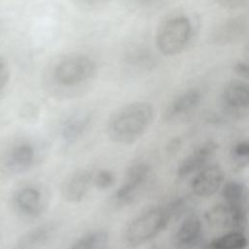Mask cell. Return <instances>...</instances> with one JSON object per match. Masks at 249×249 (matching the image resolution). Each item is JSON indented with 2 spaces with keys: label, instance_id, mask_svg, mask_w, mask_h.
I'll return each instance as SVG.
<instances>
[{
  "label": "cell",
  "instance_id": "obj_1",
  "mask_svg": "<svg viewBox=\"0 0 249 249\" xmlns=\"http://www.w3.org/2000/svg\"><path fill=\"white\" fill-rule=\"evenodd\" d=\"M155 119V108L147 101H133L115 111L105 126L107 137L119 145H131L150 128Z\"/></svg>",
  "mask_w": 249,
  "mask_h": 249
},
{
  "label": "cell",
  "instance_id": "obj_2",
  "mask_svg": "<svg viewBox=\"0 0 249 249\" xmlns=\"http://www.w3.org/2000/svg\"><path fill=\"white\" fill-rule=\"evenodd\" d=\"M165 206H154L133 218L124 230V241L130 247H138L155 238L171 221Z\"/></svg>",
  "mask_w": 249,
  "mask_h": 249
},
{
  "label": "cell",
  "instance_id": "obj_3",
  "mask_svg": "<svg viewBox=\"0 0 249 249\" xmlns=\"http://www.w3.org/2000/svg\"><path fill=\"white\" fill-rule=\"evenodd\" d=\"M193 25L191 19L183 14L165 18L158 27L155 42L159 52L166 56L183 52L191 40Z\"/></svg>",
  "mask_w": 249,
  "mask_h": 249
},
{
  "label": "cell",
  "instance_id": "obj_4",
  "mask_svg": "<svg viewBox=\"0 0 249 249\" xmlns=\"http://www.w3.org/2000/svg\"><path fill=\"white\" fill-rule=\"evenodd\" d=\"M97 72L96 62L86 54H72L59 59L51 70V78L62 88H74L91 80Z\"/></svg>",
  "mask_w": 249,
  "mask_h": 249
},
{
  "label": "cell",
  "instance_id": "obj_5",
  "mask_svg": "<svg viewBox=\"0 0 249 249\" xmlns=\"http://www.w3.org/2000/svg\"><path fill=\"white\" fill-rule=\"evenodd\" d=\"M39 160L37 145L29 139L14 141L0 155V170L6 175H18L31 169Z\"/></svg>",
  "mask_w": 249,
  "mask_h": 249
},
{
  "label": "cell",
  "instance_id": "obj_6",
  "mask_svg": "<svg viewBox=\"0 0 249 249\" xmlns=\"http://www.w3.org/2000/svg\"><path fill=\"white\" fill-rule=\"evenodd\" d=\"M152 176V167L146 161L132 163L124 174L123 184L116 190L113 200L118 206H127L133 203L144 190Z\"/></svg>",
  "mask_w": 249,
  "mask_h": 249
},
{
  "label": "cell",
  "instance_id": "obj_7",
  "mask_svg": "<svg viewBox=\"0 0 249 249\" xmlns=\"http://www.w3.org/2000/svg\"><path fill=\"white\" fill-rule=\"evenodd\" d=\"M205 219L209 225L216 228L245 231L248 223L247 206L219 203L206 212Z\"/></svg>",
  "mask_w": 249,
  "mask_h": 249
},
{
  "label": "cell",
  "instance_id": "obj_8",
  "mask_svg": "<svg viewBox=\"0 0 249 249\" xmlns=\"http://www.w3.org/2000/svg\"><path fill=\"white\" fill-rule=\"evenodd\" d=\"M15 211L23 218L37 219L47 208V198L43 190L37 185L28 184L17 190L12 197Z\"/></svg>",
  "mask_w": 249,
  "mask_h": 249
},
{
  "label": "cell",
  "instance_id": "obj_9",
  "mask_svg": "<svg viewBox=\"0 0 249 249\" xmlns=\"http://www.w3.org/2000/svg\"><path fill=\"white\" fill-rule=\"evenodd\" d=\"M220 100L222 108L228 116L237 120L245 118L249 108L248 84L241 79L228 82L222 90Z\"/></svg>",
  "mask_w": 249,
  "mask_h": 249
},
{
  "label": "cell",
  "instance_id": "obj_10",
  "mask_svg": "<svg viewBox=\"0 0 249 249\" xmlns=\"http://www.w3.org/2000/svg\"><path fill=\"white\" fill-rule=\"evenodd\" d=\"M225 182V172L218 163H208L191 181V190L198 197H209L218 193Z\"/></svg>",
  "mask_w": 249,
  "mask_h": 249
},
{
  "label": "cell",
  "instance_id": "obj_11",
  "mask_svg": "<svg viewBox=\"0 0 249 249\" xmlns=\"http://www.w3.org/2000/svg\"><path fill=\"white\" fill-rule=\"evenodd\" d=\"M93 173L89 169H78L68 175L62 182L60 193L63 199L69 203H79L83 201L92 185Z\"/></svg>",
  "mask_w": 249,
  "mask_h": 249
},
{
  "label": "cell",
  "instance_id": "obj_12",
  "mask_svg": "<svg viewBox=\"0 0 249 249\" xmlns=\"http://www.w3.org/2000/svg\"><path fill=\"white\" fill-rule=\"evenodd\" d=\"M218 148V143L212 139H208L199 144L178 164L176 169L177 177L184 179L208 164Z\"/></svg>",
  "mask_w": 249,
  "mask_h": 249
},
{
  "label": "cell",
  "instance_id": "obj_13",
  "mask_svg": "<svg viewBox=\"0 0 249 249\" xmlns=\"http://www.w3.org/2000/svg\"><path fill=\"white\" fill-rule=\"evenodd\" d=\"M202 92L198 88H190L176 95L166 106L163 119L165 122H174L192 114L199 106Z\"/></svg>",
  "mask_w": 249,
  "mask_h": 249
},
{
  "label": "cell",
  "instance_id": "obj_14",
  "mask_svg": "<svg viewBox=\"0 0 249 249\" xmlns=\"http://www.w3.org/2000/svg\"><path fill=\"white\" fill-rule=\"evenodd\" d=\"M248 30V19L245 16L228 18L218 24L210 33V42L215 46H227L242 39Z\"/></svg>",
  "mask_w": 249,
  "mask_h": 249
},
{
  "label": "cell",
  "instance_id": "obj_15",
  "mask_svg": "<svg viewBox=\"0 0 249 249\" xmlns=\"http://www.w3.org/2000/svg\"><path fill=\"white\" fill-rule=\"evenodd\" d=\"M203 225L196 214H189L174 232L172 243L176 249H194L201 241Z\"/></svg>",
  "mask_w": 249,
  "mask_h": 249
},
{
  "label": "cell",
  "instance_id": "obj_16",
  "mask_svg": "<svg viewBox=\"0 0 249 249\" xmlns=\"http://www.w3.org/2000/svg\"><path fill=\"white\" fill-rule=\"evenodd\" d=\"M92 123V114L88 110H77L67 115L60 124V137L67 145L79 141L89 130Z\"/></svg>",
  "mask_w": 249,
  "mask_h": 249
},
{
  "label": "cell",
  "instance_id": "obj_17",
  "mask_svg": "<svg viewBox=\"0 0 249 249\" xmlns=\"http://www.w3.org/2000/svg\"><path fill=\"white\" fill-rule=\"evenodd\" d=\"M56 224L49 222L37 226L26 232L19 240L18 249H39L50 241L56 231Z\"/></svg>",
  "mask_w": 249,
  "mask_h": 249
},
{
  "label": "cell",
  "instance_id": "obj_18",
  "mask_svg": "<svg viewBox=\"0 0 249 249\" xmlns=\"http://www.w3.org/2000/svg\"><path fill=\"white\" fill-rule=\"evenodd\" d=\"M109 242V233L102 229L89 231L77 237L67 249H105Z\"/></svg>",
  "mask_w": 249,
  "mask_h": 249
},
{
  "label": "cell",
  "instance_id": "obj_19",
  "mask_svg": "<svg viewBox=\"0 0 249 249\" xmlns=\"http://www.w3.org/2000/svg\"><path fill=\"white\" fill-rule=\"evenodd\" d=\"M221 195L224 202L247 206V188L245 184L237 180L224 182L221 188Z\"/></svg>",
  "mask_w": 249,
  "mask_h": 249
},
{
  "label": "cell",
  "instance_id": "obj_20",
  "mask_svg": "<svg viewBox=\"0 0 249 249\" xmlns=\"http://www.w3.org/2000/svg\"><path fill=\"white\" fill-rule=\"evenodd\" d=\"M209 247L211 249H245L247 247V237L244 231H228L214 238Z\"/></svg>",
  "mask_w": 249,
  "mask_h": 249
},
{
  "label": "cell",
  "instance_id": "obj_21",
  "mask_svg": "<svg viewBox=\"0 0 249 249\" xmlns=\"http://www.w3.org/2000/svg\"><path fill=\"white\" fill-rule=\"evenodd\" d=\"M231 159L238 168H245L248 165L249 159V142L240 140L234 143L231 150Z\"/></svg>",
  "mask_w": 249,
  "mask_h": 249
},
{
  "label": "cell",
  "instance_id": "obj_22",
  "mask_svg": "<svg viewBox=\"0 0 249 249\" xmlns=\"http://www.w3.org/2000/svg\"><path fill=\"white\" fill-rule=\"evenodd\" d=\"M116 183L115 173L108 168H102L93 173L92 185L99 191H105L110 189Z\"/></svg>",
  "mask_w": 249,
  "mask_h": 249
},
{
  "label": "cell",
  "instance_id": "obj_23",
  "mask_svg": "<svg viewBox=\"0 0 249 249\" xmlns=\"http://www.w3.org/2000/svg\"><path fill=\"white\" fill-rule=\"evenodd\" d=\"M130 61H132L133 63H136L138 65L148 67V64L150 62H153V59H152V55L149 52L144 51V50H136L130 55Z\"/></svg>",
  "mask_w": 249,
  "mask_h": 249
},
{
  "label": "cell",
  "instance_id": "obj_24",
  "mask_svg": "<svg viewBox=\"0 0 249 249\" xmlns=\"http://www.w3.org/2000/svg\"><path fill=\"white\" fill-rule=\"evenodd\" d=\"M10 79V69L8 63L0 57V92L6 88Z\"/></svg>",
  "mask_w": 249,
  "mask_h": 249
},
{
  "label": "cell",
  "instance_id": "obj_25",
  "mask_svg": "<svg viewBox=\"0 0 249 249\" xmlns=\"http://www.w3.org/2000/svg\"><path fill=\"white\" fill-rule=\"evenodd\" d=\"M233 71L235 74L240 77L241 79L247 80L249 76V66L246 61L243 60H237L233 64Z\"/></svg>",
  "mask_w": 249,
  "mask_h": 249
},
{
  "label": "cell",
  "instance_id": "obj_26",
  "mask_svg": "<svg viewBox=\"0 0 249 249\" xmlns=\"http://www.w3.org/2000/svg\"><path fill=\"white\" fill-rule=\"evenodd\" d=\"M219 6L225 8V9H238L240 7H243L247 0H214Z\"/></svg>",
  "mask_w": 249,
  "mask_h": 249
},
{
  "label": "cell",
  "instance_id": "obj_27",
  "mask_svg": "<svg viewBox=\"0 0 249 249\" xmlns=\"http://www.w3.org/2000/svg\"><path fill=\"white\" fill-rule=\"evenodd\" d=\"M137 5L142 6V7H154L161 3L162 0H133Z\"/></svg>",
  "mask_w": 249,
  "mask_h": 249
},
{
  "label": "cell",
  "instance_id": "obj_28",
  "mask_svg": "<svg viewBox=\"0 0 249 249\" xmlns=\"http://www.w3.org/2000/svg\"><path fill=\"white\" fill-rule=\"evenodd\" d=\"M181 146V140L179 138H174L168 144V151L169 152H176Z\"/></svg>",
  "mask_w": 249,
  "mask_h": 249
},
{
  "label": "cell",
  "instance_id": "obj_29",
  "mask_svg": "<svg viewBox=\"0 0 249 249\" xmlns=\"http://www.w3.org/2000/svg\"><path fill=\"white\" fill-rule=\"evenodd\" d=\"M154 249H162V248H159V247H158V248H154Z\"/></svg>",
  "mask_w": 249,
  "mask_h": 249
},
{
  "label": "cell",
  "instance_id": "obj_30",
  "mask_svg": "<svg viewBox=\"0 0 249 249\" xmlns=\"http://www.w3.org/2000/svg\"><path fill=\"white\" fill-rule=\"evenodd\" d=\"M91 1H101V0H91Z\"/></svg>",
  "mask_w": 249,
  "mask_h": 249
}]
</instances>
